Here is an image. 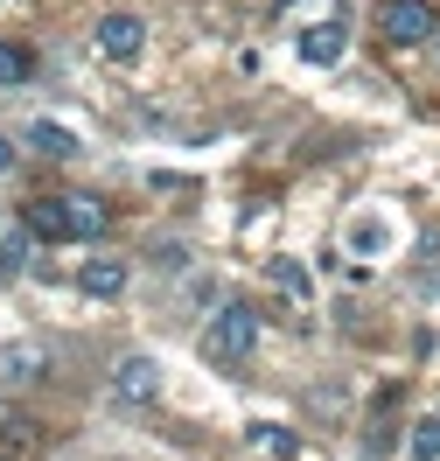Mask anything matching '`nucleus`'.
<instances>
[{
  "label": "nucleus",
  "instance_id": "obj_8",
  "mask_svg": "<svg viewBox=\"0 0 440 461\" xmlns=\"http://www.w3.org/2000/svg\"><path fill=\"white\" fill-rule=\"evenodd\" d=\"M301 57L308 63H343L350 57V22H315V29L301 35Z\"/></svg>",
  "mask_w": 440,
  "mask_h": 461
},
{
  "label": "nucleus",
  "instance_id": "obj_4",
  "mask_svg": "<svg viewBox=\"0 0 440 461\" xmlns=\"http://www.w3.org/2000/svg\"><path fill=\"white\" fill-rule=\"evenodd\" d=\"M112 399H126V405L161 399V364H154V357H119L112 364Z\"/></svg>",
  "mask_w": 440,
  "mask_h": 461
},
{
  "label": "nucleus",
  "instance_id": "obj_16",
  "mask_svg": "<svg viewBox=\"0 0 440 461\" xmlns=\"http://www.w3.org/2000/svg\"><path fill=\"white\" fill-rule=\"evenodd\" d=\"M273 280H280V287H287V294H308V273H301V266H293V259H280V266H273Z\"/></svg>",
  "mask_w": 440,
  "mask_h": 461
},
{
  "label": "nucleus",
  "instance_id": "obj_9",
  "mask_svg": "<svg viewBox=\"0 0 440 461\" xmlns=\"http://www.w3.org/2000/svg\"><path fill=\"white\" fill-rule=\"evenodd\" d=\"M77 287H85L91 301H119V294H126V266L98 252V259H85V273H77Z\"/></svg>",
  "mask_w": 440,
  "mask_h": 461
},
{
  "label": "nucleus",
  "instance_id": "obj_13",
  "mask_svg": "<svg viewBox=\"0 0 440 461\" xmlns=\"http://www.w3.org/2000/svg\"><path fill=\"white\" fill-rule=\"evenodd\" d=\"M22 224H29L35 238H63V196H42L29 217H22Z\"/></svg>",
  "mask_w": 440,
  "mask_h": 461
},
{
  "label": "nucleus",
  "instance_id": "obj_6",
  "mask_svg": "<svg viewBox=\"0 0 440 461\" xmlns=\"http://www.w3.org/2000/svg\"><path fill=\"white\" fill-rule=\"evenodd\" d=\"M140 42H147L140 14H105V22H98V57L133 63V57H140Z\"/></svg>",
  "mask_w": 440,
  "mask_h": 461
},
{
  "label": "nucleus",
  "instance_id": "obj_2",
  "mask_svg": "<svg viewBox=\"0 0 440 461\" xmlns=\"http://www.w3.org/2000/svg\"><path fill=\"white\" fill-rule=\"evenodd\" d=\"M378 29H384V42L412 50V42H427V35L440 29V14H434V0H384V7H378Z\"/></svg>",
  "mask_w": 440,
  "mask_h": 461
},
{
  "label": "nucleus",
  "instance_id": "obj_1",
  "mask_svg": "<svg viewBox=\"0 0 440 461\" xmlns=\"http://www.w3.org/2000/svg\"><path fill=\"white\" fill-rule=\"evenodd\" d=\"M252 343H259V315H252L245 301H224V308L210 315V329H203V357L210 364H245Z\"/></svg>",
  "mask_w": 440,
  "mask_h": 461
},
{
  "label": "nucleus",
  "instance_id": "obj_10",
  "mask_svg": "<svg viewBox=\"0 0 440 461\" xmlns=\"http://www.w3.org/2000/svg\"><path fill=\"white\" fill-rule=\"evenodd\" d=\"M29 147H35V154H49V161H70L85 140H77L63 119H35V126H29Z\"/></svg>",
  "mask_w": 440,
  "mask_h": 461
},
{
  "label": "nucleus",
  "instance_id": "obj_14",
  "mask_svg": "<svg viewBox=\"0 0 440 461\" xmlns=\"http://www.w3.org/2000/svg\"><path fill=\"white\" fill-rule=\"evenodd\" d=\"M252 447H259V455L293 461V433H287V427H265V420H259V427H252Z\"/></svg>",
  "mask_w": 440,
  "mask_h": 461
},
{
  "label": "nucleus",
  "instance_id": "obj_18",
  "mask_svg": "<svg viewBox=\"0 0 440 461\" xmlns=\"http://www.w3.org/2000/svg\"><path fill=\"white\" fill-rule=\"evenodd\" d=\"M14 161H22V147H14V140H7V133H0V182L14 175Z\"/></svg>",
  "mask_w": 440,
  "mask_h": 461
},
{
  "label": "nucleus",
  "instance_id": "obj_12",
  "mask_svg": "<svg viewBox=\"0 0 440 461\" xmlns=\"http://www.w3.org/2000/svg\"><path fill=\"white\" fill-rule=\"evenodd\" d=\"M29 77H35V57L22 42H0V91H22Z\"/></svg>",
  "mask_w": 440,
  "mask_h": 461
},
{
  "label": "nucleus",
  "instance_id": "obj_15",
  "mask_svg": "<svg viewBox=\"0 0 440 461\" xmlns=\"http://www.w3.org/2000/svg\"><path fill=\"white\" fill-rule=\"evenodd\" d=\"M412 461H440V412L412 427Z\"/></svg>",
  "mask_w": 440,
  "mask_h": 461
},
{
  "label": "nucleus",
  "instance_id": "obj_11",
  "mask_svg": "<svg viewBox=\"0 0 440 461\" xmlns=\"http://www.w3.org/2000/svg\"><path fill=\"white\" fill-rule=\"evenodd\" d=\"M29 245H35L29 224H7V230H0V280H22V273H29Z\"/></svg>",
  "mask_w": 440,
  "mask_h": 461
},
{
  "label": "nucleus",
  "instance_id": "obj_3",
  "mask_svg": "<svg viewBox=\"0 0 440 461\" xmlns=\"http://www.w3.org/2000/svg\"><path fill=\"white\" fill-rule=\"evenodd\" d=\"M112 230V203L91 196V189H70L63 196V238H105Z\"/></svg>",
  "mask_w": 440,
  "mask_h": 461
},
{
  "label": "nucleus",
  "instance_id": "obj_5",
  "mask_svg": "<svg viewBox=\"0 0 440 461\" xmlns=\"http://www.w3.org/2000/svg\"><path fill=\"white\" fill-rule=\"evenodd\" d=\"M42 377H49V357H42L35 343H7L0 349V384H7V392H29V384H42Z\"/></svg>",
  "mask_w": 440,
  "mask_h": 461
},
{
  "label": "nucleus",
  "instance_id": "obj_7",
  "mask_svg": "<svg viewBox=\"0 0 440 461\" xmlns=\"http://www.w3.org/2000/svg\"><path fill=\"white\" fill-rule=\"evenodd\" d=\"M42 447H49V433L35 427V420H22V412L0 420V455H7V461H35Z\"/></svg>",
  "mask_w": 440,
  "mask_h": 461
},
{
  "label": "nucleus",
  "instance_id": "obj_17",
  "mask_svg": "<svg viewBox=\"0 0 440 461\" xmlns=\"http://www.w3.org/2000/svg\"><path fill=\"white\" fill-rule=\"evenodd\" d=\"M350 245H356V252H384V224H356Z\"/></svg>",
  "mask_w": 440,
  "mask_h": 461
}]
</instances>
